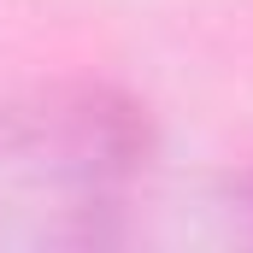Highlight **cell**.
Segmentation results:
<instances>
[{
  "instance_id": "obj_1",
  "label": "cell",
  "mask_w": 253,
  "mask_h": 253,
  "mask_svg": "<svg viewBox=\"0 0 253 253\" xmlns=\"http://www.w3.org/2000/svg\"><path fill=\"white\" fill-rule=\"evenodd\" d=\"M42 153L53 159V171L83 183V189H100V183H118L135 171L141 147H147V129L135 118V106L112 100V94H77V100H53L42 112Z\"/></svg>"
}]
</instances>
